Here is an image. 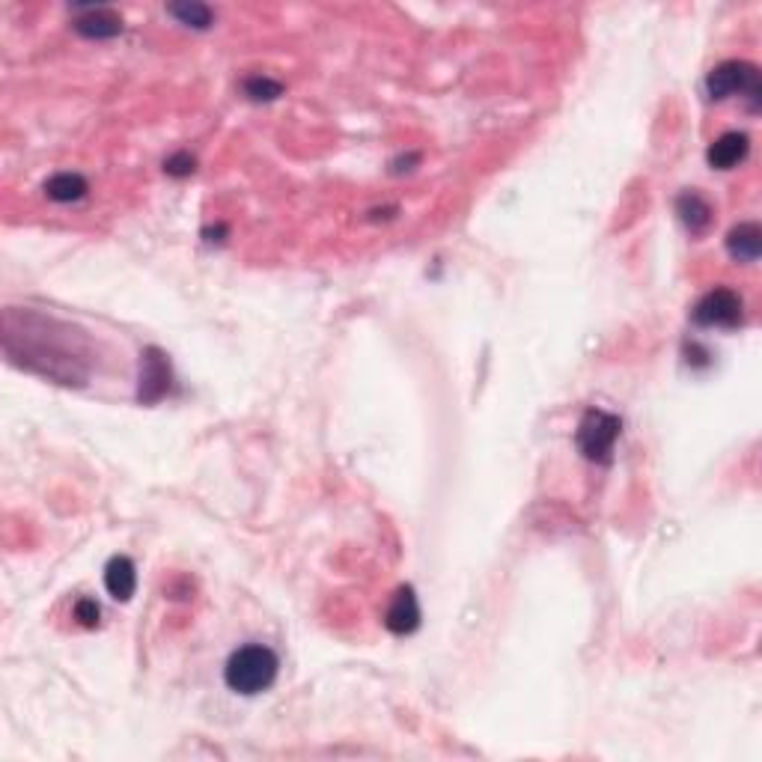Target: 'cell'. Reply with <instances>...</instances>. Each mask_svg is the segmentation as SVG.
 Returning <instances> with one entry per match:
<instances>
[{"label":"cell","instance_id":"6da1fadb","mask_svg":"<svg viewBox=\"0 0 762 762\" xmlns=\"http://www.w3.org/2000/svg\"><path fill=\"white\" fill-rule=\"evenodd\" d=\"M277 670H280V661H277L274 649H268L262 643H248V646H239L227 658L224 682H227L230 691L254 697V694H262L274 685Z\"/></svg>","mask_w":762,"mask_h":762},{"label":"cell","instance_id":"7a4b0ae2","mask_svg":"<svg viewBox=\"0 0 762 762\" xmlns=\"http://www.w3.org/2000/svg\"><path fill=\"white\" fill-rule=\"evenodd\" d=\"M620 432H623V420L617 414L602 411V408H590V411H584V417L578 423L575 444H578V450L587 462L608 465L614 459V447H617Z\"/></svg>","mask_w":762,"mask_h":762},{"label":"cell","instance_id":"3957f363","mask_svg":"<svg viewBox=\"0 0 762 762\" xmlns=\"http://www.w3.org/2000/svg\"><path fill=\"white\" fill-rule=\"evenodd\" d=\"M706 90L712 99H730V96H745L751 99V108H760V72L757 66L745 63V60H724L718 63L709 78H706Z\"/></svg>","mask_w":762,"mask_h":762},{"label":"cell","instance_id":"277c9868","mask_svg":"<svg viewBox=\"0 0 762 762\" xmlns=\"http://www.w3.org/2000/svg\"><path fill=\"white\" fill-rule=\"evenodd\" d=\"M691 319L694 325L700 328H739L742 319H745V301L739 292L733 289H712L706 292L694 310H691Z\"/></svg>","mask_w":762,"mask_h":762},{"label":"cell","instance_id":"5b68a950","mask_svg":"<svg viewBox=\"0 0 762 762\" xmlns=\"http://www.w3.org/2000/svg\"><path fill=\"white\" fill-rule=\"evenodd\" d=\"M170 390V364L164 352L146 349L140 355V379H137V396L143 402H158Z\"/></svg>","mask_w":762,"mask_h":762},{"label":"cell","instance_id":"8992f818","mask_svg":"<svg viewBox=\"0 0 762 762\" xmlns=\"http://www.w3.org/2000/svg\"><path fill=\"white\" fill-rule=\"evenodd\" d=\"M384 626L393 635H411L420 626V602L411 587H399L384 611Z\"/></svg>","mask_w":762,"mask_h":762},{"label":"cell","instance_id":"52a82bcc","mask_svg":"<svg viewBox=\"0 0 762 762\" xmlns=\"http://www.w3.org/2000/svg\"><path fill=\"white\" fill-rule=\"evenodd\" d=\"M748 149H751V140L745 131H727L718 140H712L706 158L715 170H733L736 164L748 158Z\"/></svg>","mask_w":762,"mask_h":762},{"label":"cell","instance_id":"ba28073f","mask_svg":"<svg viewBox=\"0 0 762 762\" xmlns=\"http://www.w3.org/2000/svg\"><path fill=\"white\" fill-rule=\"evenodd\" d=\"M75 30L87 39H111L123 33V18L105 6H87L75 18Z\"/></svg>","mask_w":762,"mask_h":762},{"label":"cell","instance_id":"9c48e42d","mask_svg":"<svg viewBox=\"0 0 762 762\" xmlns=\"http://www.w3.org/2000/svg\"><path fill=\"white\" fill-rule=\"evenodd\" d=\"M105 590L117 602H128L134 596V590H137V569H134L131 557L117 554V557L108 560V566H105Z\"/></svg>","mask_w":762,"mask_h":762},{"label":"cell","instance_id":"30bf717a","mask_svg":"<svg viewBox=\"0 0 762 762\" xmlns=\"http://www.w3.org/2000/svg\"><path fill=\"white\" fill-rule=\"evenodd\" d=\"M727 251H730L733 259H739V262H757L762 251L760 224L745 221V224L733 227L730 236H727Z\"/></svg>","mask_w":762,"mask_h":762},{"label":"cell","instance_id":"8fae6325","mask_svg":"<svg viewBox=\"0 0 762 762\" xmlns=\"http://www.w3.org/2000/svg\"><path fill=\"white\" fill-rule=\"evenodd\" d=\"M676 215L679 221L691 230V233H703L712 221V206L706 203V197H700L697 191H685L676 200Z\"/></svg>","mask_w":762,"mask_h":762},{"label":"cell","instance_id":"7c38bea8","mask_svg":"<svg viewBox=\"0 0 762 762\" xmlns=\"http://www.w3.org/2000/svg\"><path fill=\"white\" fill-rule=\"evenodd\" d=\"M45 194L54 203H75L87 194V179L81 173H54L45 182Z\"/></svg>","mask_w":762,"mask_h":762},{"label":"cell","instance_id":"4fadbf2b","mask_svg":"<svg viewBox=\"0 0 762 762\" xmlns=\"http://www.w3.org/2000/svg\"><path fill=\"white\" fill-rule=\"evenodd\" d=\"M167 12L179 21V24H188V27H197V30H206L212 27V9L206 3H170Z\"/></svg>","mask_w":762,"mask_h":762},{"label":"cell","instance_id":"5bb4252c","mask_svg":"<svg viewBox=\"0 0 762 762\" xmlns=\"http://www.w3.org/2000/svg\"><path fill=\"white\" fill-rule=\"evenodd\" d=\"M245 93L254 102H271V99H277L283 93V84H277V81H271L265 75H254V78L245 81Z\"/></svg>","mask_w":762,"mask_h":762},{"label":"cell","instance_id":"9a60e30c","mask_svg":"<svg viewBox=\"0 0 762 762\" xmlns=\"http://www.w3.org/2000/svg\"><path fill=\"white\" fill-rule=\"evenodd\" d=\"M99 617H102V608L96 599H78L75 602V620L87 629H96L99 626Z\"/></svg>","mask_w":762,"mask_h":762},{"label":"cell","instance_id":"2e32d148","mask_svg":"<svg viewBox=\"0 0 762 762\" xmlns=\"http://www.w3.org/2000/svg\"><path fill=\"white\" fill-rule=\"evenodd\" d=\"M194 167H197V161H194V155H188V152H176V155H170V158L164 161V170H167L170 176H188V173H194Z\"/></svg>","mask_w":762,"mask_h":762}]
</instances>
